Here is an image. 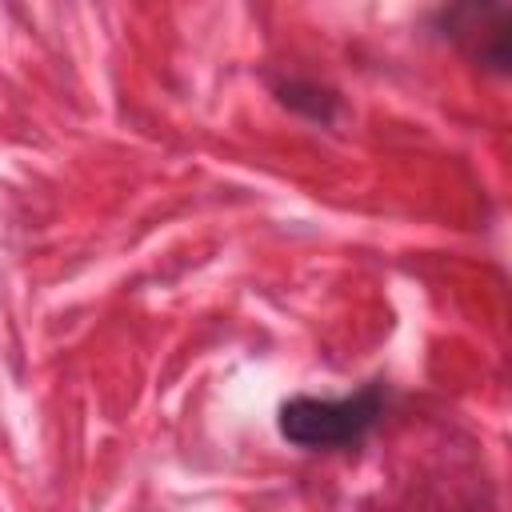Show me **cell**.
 <instances>
[{"mask_svg":"<svg viewBox=\"0 0 512 512\" xmlns=\"http://www.w3.org/2000/svg\"><path fill=\"white\" fill-rule=\"evenodd\" d=\"M384 412V384H368L356 396L316 400L296 396L280 408V436L300 448H348L368 436Z\"/></svg>","mask_w":512,"mask_h":512,"instance_id":"obj_1","label":"cell"}]
</instances>
